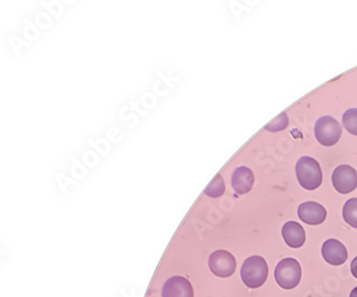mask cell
<instances>
[{"instance_id":"cell-1","label":"cell","mask_w":357,"mask_h":297,"mask_svg":"<svg viewBox=\"0 0 357 297\" xmlns=\"http://www.w3.org/2000/svg\"><path fill=\"white\" fill-rule=\"evenodd\" d=\"M295 171L297 181L306 190H316L322 185V169L316 159L302 157L297 161Z\"/></svg>"},{"instance_id":"cell-2","label":"cell","mask_w":357,"mask_h":297,"mask_svg":"<svg viewBox=\"0 0 357 297\" xmlns=\"http://www.w3.org/2000/svg\"><path fill=\"white\" fill-rule=\"evenodd\" d=\"M241 275L244 284L248 288H260L268 277V265L262 257H250L241 266Z\"/></svg>"},{"instance_id":"cell-3","label":"cell","mask_w":357,"mask_h":297,"mask_svg":"<svg viewBox=\"0 0 357 297\" xmlns=\"http://www.w3.org/2000/svg\"><path fill=\"white\" fill-rule=\"evenodd\" d=\"M275 279L280 288L284 290H292L301 282L302 267L295 259H283L275 270Z\"/></svg>"},{"instance_id":"cell-4","label":"cell","mask_w":357,"mask_h":297,"mask_svg":"<svg viewBox=\"0 0 357 297\" xmlns=\"http://www.w3.org/2000/svg\"><path fill=\"white\" fill-rule=\"evenodd\" d=\"M314 135L320 144L330 147L338 143L342 135V128L336 119L331 116H323L317 121Z\"/></svg>"},{"instance_id":"cell-5","label":"cell","mask_w":357,"mask_h":297,"mask_svg":"<svg viewBox=\"0 0 357 297\" xmlns=\"http://www.w3.org/2000/svg\"><path fill=\"white\" fill-rule=\"evenodd\" d=\"M208 265L213 275L227 278L234 274L237 263L232 253L227 250H217L209 257Z\"/></svg>"},{"instance_id":"cell-6","label":"cell","mask_w":357,"mask_h":297,"mask_svg":"<svg viewBox=\"0 0 357 297\" xmlns=\"http://www.w3.org/2000/svg\"><path fill=\"white\" fill-rule=\"evenodd\" d=\"M333 186L341 195H348L357 188V172L350 165H339L332 176Z\"/></svg>"},{"instance_id":"cell-7","label":"cell","mask_w":357,"mask_h":297,"mask_svg":"<svg viewBox=\"0 0 357 297\" xmlns=\"http://www.w3.org/2000/svg\"><path fill=\"white\" fill-rule=\"evenodd\" d=\"M322 256L328 264L339 266L348 260V250L337 239H327L322 246Z\"/></svg>"},{"instance_id":"cell-8","label":"cell","mask_w":357,"mask_h":297,"mask_svg":"<svg viewBox=\"0 0 357 297\" xmlns=\"http://www.w3.org/2000/svg\"><path fill=\"white\" fill-rule=\"evenodd\" d=\"M162 297H195L192 284L185 277H172L163 286Z\"/></svg>"},{"instance_id":"cell-9","label":"cell","mask_w":357,"mask_h":297,"mask_svg":"<svg viewBox=\"0 0 357 297\" xmlns=\"http://www.w3.org/2000/svg\"><path fill=\"white\" fill-rule=\"evenodd\" d=\"M326 209L317 202H305L298 207V217L303 222L319 225L326 219Z\"/></svg>"},{"instance_id":"cell-10","label":"cell","mask_w":357,"mask_h":297,"mask_svg":"<svg viewBox=\"0 0 357 297\" xmlns=\"http://www.w3.org/2000/svg\"><path fill=\"white\" fill-rule=\"evenodd\" d=\"M282 237L285 244L291 248H301L306 242L304 228L295 221H289L283 225Z\"/></svg>"},{"instance_id":"cell-11","label":"cell","mask_w":357,"mask_h":297,"mask_svg":"<svg viewBox=\"0 0 357 297\" xmlns=\"http://www.w3.org/2000/svg\"><path fill=\"white\" fill-rule=\"evenodd\" d=\"M255 175L247 167H239L232 175V187L238 195H246L252 189Z\"/></svg>"},{"instance_id":"cell-12","label":"cell","mask_w":357,"mask_h":297,"mask_svg":"<svg viewBox=\"0 0 357 297\" xmlns=\"http://www.w3.org/2000/svg\"><path fill=\"white\" fill-rule=\"evenodd\" d=\"M344 221L352 228L357 229V199H351L344 204L342 211Z\"/></svg>"},{"instance_id":"cell-13","label":"cell","mask_w":357,"mask_h":297,"mask_svg":"<svg viewBox=\"0 0 357 297\" xmlns=\"http://www.w3.org/2000/svg\"><path fill=\"white\" fill-rule=\"evenodd\" d=\"M225 185L223 181L222 176L217 174L213 181L209 183L208 186L205 189V195L211 197H219L225 193Z\"/></svg>"},{"instance_id":"cell-14","label":"cell","mask_w":357,"mask_h":297,"mask_svg":"<svg viewBox=\"0 0 357 297\" xmlns=\"http://www.w3.org/2000/svg\"><path fill=\"white\" fill-rule=\"evenodd\" d=\"M342 123L348 132L357 135V109H348L342 117Z\"/></svg>"},{"instance_id":"cell-15","label":"cell","mask_w":357,"mask_h":297,"mask_svg":"<svg viewBox=\"0 0 357 297\" xmlns=\"http://www.w3.org/2000/svg\"><path fill=\"white\" fill-rule=\"evenodd\" d=\"M289 125V119L287 117V114L285 113H282L278 119H275L273 123H269L265 127V129L268 131H271V132H276V131L283 130L285 129V127Z\"/></svg>"},{"instance_id":"cell-16","label":"cell","mask_w":357,"mask_h":297,"mask_svg":"<svg viewBox=\"0 0 357 297\" xmlns=\"http://www.w3.org/2000/svg\"><path fill=\"white\" fill-rule=\"evenodd\" d=\"M351 272H352L353 276L357 279V257L351 263Z\"/></svg>"},{"instance_id":"cell-17","label":"cell","mask_w":357,"mask_h":297,"mask_svg":"<svg viewBox=\"0 0 357 297\" xmlns=\"http://www.w3.org/2000/svg\"><path fill=\"white\" fill-rule=\"evenodd\" d=\"M350 297H357V287L355 289H353L352 292H351Z\"/></svg>"}]
</instances>
